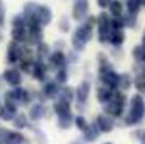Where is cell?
<instances>
[{
    "label": "cell",
    "instance_id": "obj_37",
    "mask_svg": "<svg viewBox=\"0 0 145 144\" xmlns=\"http://www.w3.org/2000/svg\"><path fill=\"white\" fill-rule=\"evenodd\" d=\"M123 26H125L123 19H121L120 17H115V19L111 20V28H113V29H121Z\"/></svg>",
    "mask_w": 145,
    "mask_h": 144
},
{
    "label": "cell",
    "instance_id": "obj_8",
    "mask_svg": "<svg viewBox=\"0 0 145 144\" xmlns=\"http://www.w3.org/2000/svg\"><path fill=\"white\" fill-rule=\"evenodd\" d=\"M97 126L99 129V132L103 133H110L115 126V121L112 120V117L106 116V115H99L97 117Z\"/></svg>",
    "mask_w": 145,
    "mask_h": 144
},
{
    "label": "cell",
    "instance_id": "obj_20",
    "mask_svg": "<svg viewBox=\"0 0 145 144\" xmlns=\"http://www.w3.org/2000/svg\"><path fill=\"white\" fill-rule=\"evenodd\" d=\"M12 38L14 42H24L27 40V31H25L24 27H20V28H13L12 29Z\"/></svg>",
    "mask_w": 145,
    "mask_h": 144
},
{
    "label": "cell",
    "instance_id": "obj_31",
    "mask_svg": "<svg viewBox=\"0 0 145 144\" xmlns=\"http://www.w3.org/2000/svg\"><path fill=\"white\" fill-rule=\"evenodd\" d=\"M140 5H141L140 0H127V3H126L127 10H129V13H131V14H136V13L139 12Z\"/></svg>",
    "mask_w": 145,
    "mask_h": 144
},
{
    "label": "cell",
    "instance_id": "obj_34",
    "mask_svg": "<svg viewBox=\"0 0 145 144\" xmlns=\"http://www.w3.org/2000/svg\"><path fill=\"white\" fill-rule=\"evenodd\" d=\"M66 81H68V73H66L65 69H60L56 74V82L60 84H64Z\"/></svg>",
    "mask_w": 145,
    "mask_h": 144
},
{
    "label": "cell",
    "instance_id": "obj_42",
    "mask_svg": "<svg viewBox=\"0 0 145 144\" xmlns=\"http://www.w3.org/2000/svg\"><path fill=\"white\" fill-rule=\"evenodd\" d=\"M97 4L101 8H107V7H110L111 0H97Z\"/></svg>",
    "mask_w": 145,
    "mask_h": 144
},
{
    "label": "cell",
    "instance_id": "obj_33",
    "mask_svg": "<svg viewBox=\"0 0 145 144\" xmlns=\"http://www.w3.org/2000/svg\"><path fill=\"white\" fill-rule=\"evenodd\" d=\"M131 84V79L129 74H123V75H120V83H118V87L122 89H127Z\"/></svg>",
    "mask_w": 145,
    "mask_h": 144
},
{
    "label": "cell",
    "instance_id": "obj_36",
    "mask_svg": "<svg viewBox=\"0 0 145 144\" xmlns=\"http://www.w3.org/2000/svg\"><path fill=\"white\" fill-rule=\"evenodd\" d=\"M136 87H138L139 91L141 92H145V73L140 74V75L136 78V82H135Z\"/></svg>",
    "mask_w": 145,
    "mask_h": 144
},
{
    "label": "cell",
    "instance_id": "obj_10",
    "mask_svg": "<svg viewBox=\"0 0 145 144\" xmlns=\"http://www.w3.org/2000/svg\"><path fill=\"white\" fill-rule=\"evenodd\" d=\"M72 37H75V38H78V40H80L82 42L87 43L88 41L92 38V28L87 24L83 26V27H79L76 31H75Z\"/></svg>",
    "mask_w": 145,
    "mask_h": 144
},
{
    "label": "cell",
    "instance_id": "obj_38",
    "mask_svg": "<svg viewBox=\"0 0 145 144\" xmlns=\"http://www.w3.org/2000/svg\"><path fill=\"white\" fill-rule=\"evenodd\" d=\"M75 125L79 130H84L85 126H87V122H85V119L83 116H78L75 117Z\"/></svg>",
    "mask_w": 145,
    "mask_h": 144
},
{
    "label": "cell",
    "instance_id": "obj_22",
    "mask_svg": "<svg viewBox=\"0 0 145 144\" xmlns=\"http://www.w3.org/2000/svg\"><path fill=\"white\" fill-rule=\"evenodd\" d=\"M110 41L112 42V45L115 46H120L121 43L125 41V33L121 29H115L110 36Z\"/></svg>",
    "mask_w": 145,
    "mask_h": 144
},
{
    "label": "cell",
    "instance_id": "obj_44",
    "mask_svg": "<svg viewBox=\"0 0 145 144\" xmlns=\"http://www.w3.org/2000/svg\"><path fill=\"white\" fill-rule=\"evenodd\" d=\"M143 47L145 48V36H144V38H143Z\"/></svg>",
    "mask_w": 145,
    "mask_h": 144
},
{
    "label": "cell",
    "instance_id": "obj_13",
    "mask_svg": "<svg viewBox=\"0 0 145 144\" xmlns=\"http://www.w3.org/2000/svg\"><path fill=\"white\" fill-rule=\"evenodd\" d=\"M89 91H90V84L88 83V82H83V83L76 88V91H75V96H76L78 101L79 102L87 101Z\"/></svg>",
    "mask_w": 145,
    "mask_h": 144
},
{
    "label": "cell",
    "instance_id": "obj_40",
    "mask_svg": "<svg viewBox=\"0 0 145 144\" xmlns=\"http://www.w3.org/2000/svg\"><path fill=\"white\" fill-rule=\"evenodd\" d=\"M113 101H116L117 103H120L121 106H125V103H126V96L123 93H121V92H117Z\"/></svg>",
    "mask_w": 145,
    "mask_h": 144
},
{
    "label": "cell",
    "instance_id": "obj_6",
    "mask_svg": "<svg viewBox=\"0 0 145 144\" xmlns=\"http://www.w3.org/2000/svg\"><path fill=\"white\" fill-rule=\"evenodd\" d=\"M88 12V0H75L74 8H72V17L75 20L84 19Z\"/></svg>",
    "mask_w": 145,
    "mask_h": 144
},
{
    "label": "cell",
    "instance_id": "obj_21",
    "mask_svg": "<svg viewBox=\"0 0 145 144\" xmlns=\"http://www.w3.org/2000/svg\"><path fill=\"white\" fill-rule=\"evenodd\" d=\"M97 98L101 103H107L112 99V92L107 88H99L97 91Z\"/></svg>",
    "mask_w": 145,
    "mask_h": 144
},
{
    "label": "cell",
    "instance_id": "obj_39",
    "mask_svg": "<svg viewBox=\"0 0 145 144\" xmlns=\"http://www.w3.org/2000/svg\"><path fill=\"white\" fill-rule=\"evenodd\" d=\"M134 56H135L138 60H144L145 48L144 47H135V50H134Z\"/></svg>",
    "mask_w": 145,
    "mask_h": 144
},
{
    "label": "cell",
    "instance_id": "obj_32",
    "mask_svg": "<svg viewBox=\"0 0 145 144\" xmlns=\"http://www.w3.org/2000/svg\"><path fill=\"white\" fill-rule=\"evenodd\" d=\"M25 24H27V22H25V18L23 17V15H15L14 18H13L12 20V26L13 28H20V27H25Z\"/></svg>",
    "mask_w": 145,
    "mask_h": 144
},
{
    "label": "cell",
    "instance_id": "obj_15",
    "mask_svg": "<svg viewBox=\"0 0 145 144\" xmlns=\"http://www.w3.org/2000/svg\"><path fill=\"white\" fill-rule=\"evenodd\" d=\"M32 75L35 79L42 82L46 77V66L43 65L42 61H38V63H33L32 66Z\"/></svg>",
    "mask_w": 145,
    "mask_h": 144
},
{
    "label": "cell",
    "instance_id": "obj_16",
    "mask_svg": "<svg viewBox=\"0 0 145 144\" xmlns=\"http://www.w3.org/2000/svg\"><path fill=\"white\" fill-rule=\"evenodd\" d=\"M54 110L57 114V116H63V115L70 114V102H66L64 99H59L55 105H54Z\"/></svg>",
    "mask_w": 145,
    "mask_h": 144
},
{
    "label": "cell",
    "instance_id": "obj_3",
    "mask_svg": "<svg viewBox=\"0 0 145 144\" xmlns=\"http://www.w3.org/2000/svg\"><path fill=\"white\" fill-rule=\"evenodd\" d=\"M23 55V47H20L18 42H10L8 45V51H7V60L10 64H15L18 61L22 60Z\"/></svg>",
    "mask_w": 145,
    "mask_h": 144
},
{
    "label": "cell",
    "instance_id": "obj_1",
    "mask_svg": "<svg viewBox=\"0 0 145 144\" xmlns=\"http://www.w3.org/2000/svg\"><path fill=\"white\" fill-rule=\"evenodd\" d=\"M145 115V102L140 94H135L131 99L130 114L125 119L126 125H135L140 121Z\"/></svg>",
    "mask_w": 145,
    "mask_h": 144
},
{
    "label": "cell",
    "instance_id": "obj_7",
    "mask_svg": "<svg viewBox=\"0 0 145 144\" xmlns=\"http://www.w3.org/2000/svg\"><path fill=\"white\" fill-rule=\"evenodd\" d=\"M37 19L41 26L50 24L51 20H52V12H51L50 8L46 7V5H41L37 12Z\"/></svg>",
    "mask_w": 145,
    "mask_h": 144
},
{
    "label": "cell",
    "instance_id": "obj_46",
    "mask_svg": "<svg viewBox=\"0 0 145 144\" xmlns=\"http://www.w3.org/2000/svg\"><path fill=\"white\" fill-rule=\"evenodd\" d=\"M144 64H145V58H144Z\"/></svg>",
    "mask_w": 145,
    "mask_h": 144
},
{
    "label": "cell",
    "instance_id": "obj_18",
    "mask_svg": "<svg viewBox=\"0 0 145 144\" xmlns=\"http://www.w3.org/2000/svg\"><path fill=\"white\" fill-rule=\"evenodd\" d=\"M45 115V109H43L42 105L36 103L31 107L29 110V119L33 120V121H37V120H41Z\"/></svg>",
    "mask_w": 145,
    "mask_h": 144
},
{
    "label": "cell",
    "instance_id": "obj_5",
    "mask_svg": "<svg viewBox=\"0 0 145 144\" xmlns=\"http://www.w3.org/2000/svg\"><path fill=\"white\" fill-rule=\"evenodd\" d=\"M3 78L12 87H19L22 83V74L18 69H7L3 73Z\"/></svg>",
    "mask_w": 145,
    "mask_h": 144
},
{
    "label": "cell",
    "instance_id": "obj_9",
    "mask_svg": "<svg viewBox=\"0 0 145 144\" xmlns=\"http://www.w3.org/2000/svg\"><path fill=\"white\" fill-rule=\"evenodd\" d=\"M13 97H14V101L17 102V105H25L29 102V93L25 91L24 88H20L17 87L15 89H13Z\"/></svg>",
    "mask_w": 145,
    "mask_h": 144
},
{
    "label": "cell",
    "instance_id": "obj_25",
    "mask_svg": "<svg viewBox=\"0 0 145 144\" xmlns=\"http://www.w3.org/2000/svg\"><path fill=\"white\" fill-rule=\"evenodd\" d=\"M43 92H45V94L47 97H50V98H54V97H55L56 94L59 93L57 84L54 83V82H50V83H47L45 86V88H43Z\"/></svg>",
    "mask_w": 145,
    "mask_h": 144
},
{
    "label": "cell",
    "instance_id": "obj_29",
    "mask_svg": "<svg viewBox=\"0 0 145 144\" xmlns=\"http://www.w3.org/2000/svg\"><path fill=\"white\" fill-rule=\"evenodd\" d=\"M74 96H75V92L72 91V88H70V87H65V88H63L60 91V99H64L66 102H71Z\"/></svg>",
    "mask_w": 145,
    "mask_h": 144
},
{
    "label": "cell",
    "instance_id": "obj_4",
    "mask_svg": "<svg viewBox=\"0 0 145 144\" xmlns=\"http://www.w3.org/2000/svg\"><path fill=\"white\" fill-rule=\"evenodd\" d=\"M43 33L41 29V24H32L28 26V32H27V40L29 45H38L42 42Z\"/></svg>",
    "mask_w": 145,
    "mask_h": 144
},
{
    "label": "cell",
    "instance_id": "obj_45",
    "mask_svg": "<svg viewBox=\"0 0 145 144\" xmlns=\"http://www.w3.org/2000/svg\"><path fill=\"white\" fill-rule=\"evenodd\" d=\"M105 144H112V143H105Z\"/></svg>",
    "mask_w": 145,
    "mask_h": 144
},
{
    "label": "cell",
    "instance_id": "obj_23",
    "mask_svg": "<svg viewBox=\"0 0 145 144\" xmlns=\"http://www.w3.org/2000/svg\"><path fill=\"white\" fill-rule=\"evenodd\" d=\"M27 122H28V120L24 114H19V115H17V116H14V119H13V125H14V128L18 130L24 129V128L27 126Z\"/></svg>",
    "mask_w": 145,
    "mask_h": 144
},
{
    "label": "cell",
    "instance_id": "obj_27",
    "mask_svg": "<svg viewBox=\"0 0 145 144\" xmlns=\"http://www.w3.org/2000/svg\"><path fill=\"white\" fill-rule=\"evenodd\" d=\"M110 10H111V13H112V15H115V17H121L122 10H123L121 1H118V0H113V1H111Z\"/></svg>",
    "mask_w": 145,
    "mask_h": 144
},
{
    "label": "cell",
    "instance_id": "obj_17",
    "mask_svg": "<svg viewBox=\"0 0 145 144\" xmlns=\"http://www.w3.org/2000/svg\"><path fill=\"white\" fill-rule=\"evenodd\" d=\"M24 140V135L19 132H8V135L5 138L7 144H23Z\"/></svg>",
    "mask_w": 145,
    "mask_h": 144
},
{
    "label": "cell",
    "instance_id": "obj_24",
    "mask_svg": "<svg viewBox=\"0 0 145 144\" xmlns=\"http://www.w3.org/2000/svg\"><path fill=\"white\" fill-rule=\"evenodd\" d=\"M50 55V48H48V45L43 42H40L37 45V58L40 59V61H42L43 59H46Z\"/></svg>",
    "mask_w": 145,
    "mask_h": 144
},
{
    "label": "cell",
    "instance_id": "obj_19",
    "mask_svg": "<svg viewBox=\"0 0 145 144\" xmlns=\"http://www.w3.org/2000/svg\"><path fill=\"white\" fill-rule=\"evenodd\" d=\"M65 55H64L61 51H55L52 55L50 56V63L52 66H56V68H63L65 65Z\"/></svg>",
    "mask_w": 145,
    "mask_h": 144
},
{
    "label": "cell",
    "instance_id": "obj_12",
    "mask_svg": "<svg viewBox=\"0 0 145 144\" xmlns=\"http://www.w3.org/2000/svg\"><path fill=\"white\" fill-rule=\"evenodd\" d=\"M38 8L40 5H37L36 3L31 1L27 3L24 5V18H25V22L31 19H37V12H38Z\"/></svg>",
    "mask_w": 145,
    "mask_h": 144
},
{
    "label": "cell",
    "instance_id": "obj_14",
    "mask_svg": "<svg viewBox=\"0 0 145 144\" xmlns=\"http://www.w3.org/2000/svg\"><path fill=\"white\" fill-rule=\"evenodd\" d=\"M83 132H84V139L90 143L94 142V140L99 137V129H98V126L95 124H92V125H89V126L87 125Z\"/></svg>",
    "mask_w": 145,
    "mask_h": 144
},
{
    "label": "cell",
    "instance_id": "obj_30",
    "mask_svg": "<svg viewBox=\"0 0 145 144\" xmlns=\"http://www.w3.org/2000/svg\"><path fill=\"white\" fill-rule=\"evenodd\" d=\"M14 116H15V112L10 111L5 106L0 107V119L1 120H4V121H13Z\"/></svg>",
    "mask_w": 145,
    "mask_h": 144
},
{
    "label": "cell",
    "instance_id": "obj_41",
    "mask_svg": "<svg viewBox=\"0 0 145 144\" xmlns=\"http://www.w3.org/2000/svg\"><path fill=\"white\" fill-rule=\"evenodd\" d=\"M59 27H60V29L63 31V32H68L69 28H70V23H69V20L66 19V18H63V19L60 20V23H59Z\"/></svg>",
    "mask_w": 145,
    "mask_h": 144
},
{
    "label": "cell",
    "instance_id": "obj_11",
    "mask_svg": "<svg viewBox=\"0 0 145 144\" xmlns=\"http://www.w3.org/2000/svg\"><path fill=\"white\" fill-rule=\"evenodd\" d=\"M105 111H106V114L110 115V116L118 117V116H121V114H122L123 106H121V105L117 103L116 101H110V102H107V105H106Z\"/></svg>",
    "mask_w": 145,
    "mask_h": 144
},
{
    "label": "cell",
    "instance_id": "obj_35",
    "mask_svg": "<svg viewBox=\"0 0 145 144\" xmlns=\"http://www.w3.org/2000/svg\"><path fill=\"white\" fill-rule=\"evenodd\" d=\"M123 23H125L127 27H134L136 23V14H131L129 13L125 18H123Z\"/></svg>",
    "mask_w": 145,
    "mask_h": 144
},
{
    "label": "cell",
    "instance_id": "obj_2",
    "mask_svg": "<svg viewBox=\"0 0 145 144\" xmlns=\"http://www.w3.org/2000/svg\"><path fill=\"white\" fill-rule=\"evenodd\" d=\"M101 79L110 88H117L118 83H120V75L113 70H111V66L108 69L101 68Z\"/></svg>",
    "mask_w": 145,
    "mask_h": 144
},
{
    "label": "cell",
    "instance_id": "obj_28",
    "mask_svg": "<svg viewBox=\"0 0 145 144\" xmlns=\"http://www.w3.org/2000/svg\"><path fill=\"white\" fill-rule=\"evenodd\" d=\"M98 28H110L111 27V19L108 17V14L106 13H101L97 18Z\"/></svg>",
    "mask_w": 145,
    "mask_h": 144
},
{
    "label": "cell",
    "instance_id": "obj_43",
    "mask_svg": "<svg viewBox=\"0 0 145 144\" xmlns=\"http://www.w3.org/2000/svg\"><path fill=\"white\" fill-rule=\"evenodd\" d=\"M95 22H97V19H95V18H94V17H89V19H88V22H87V23H85V24H87V26H89V27H90V28H92V27H93V26H94V24H95Z\"/></svg>",
    "mask_w": 145,
    "mask_h": 144
},
{
    "label": "cell",
    "instance_id": "obj_26",
    "mask_svg": "<svg viewBox=\"0 0 145 144\" xmlns=\"http://www.w3.org/2000/svg\"><path fill=\"white\" fill-rule=\"evenodd\" d=\"M71 122H72L71 112L70 114L63 115V116H59V126H60L61 129H69V128L71 126Z\"/></svg>",
    "mask_w": 145,
    "mask_h": 144
}]
</instances>
